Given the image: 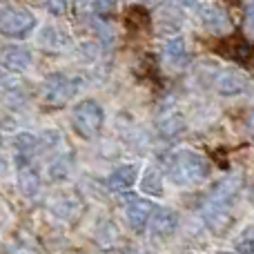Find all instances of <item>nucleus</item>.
Returning <instances> with one entry per match:
<instances>
[{"label": "nucleus", "mask_w": 254, "mask_h": 254, "mask_svg": "<svg viewBox=\"0 0 254 254\" xmlns=\"http://www.w3.org/2000/svg\"><path fill=\"white\" fill-rule=\"evenodd\" d=\"M210 176V163L203 154L192 152V149H181L172 163V181L185 185V183H198Z\"/></svg>", "instance_id": "nucleus-1"}, {"label": "nucleus", "mask_w": 254, "mask_h": 254, "mask_svg": "<svg viewBox=\"0 0 254 254\" xmlns=\"http://www.w3.org/2000/svg\"><path fill=\"white\" fill-rule=\"evenodd\" d=\"M71 119H74V129L83 138H96L98 131L103 129L105 112H103V107L96 101H85L80 105H76Z\"/></svg>", "instance_id": "nucleus-2"}, {"label": "nucleus", "mask_w": 254, "mask_h": 254, "mask_svg": "<svg viewBox=\"0 0 254 254\" xmlns=\"http://www.w3.org/2000/svg\"><path fill=\"white\" fill-rule=\"evenodd\" d=\"M36 27V16L27 9H2L0 11V34L9 38H25Z\"/></svg>", "instance_id": "nucleus-3"}, {"label": "nucleus", "mask_w": 254, "mask_h": 254, "mask_svg": "<svg viewBox=\"0 0 254 254\" xmlns=\"http://www.w3.org/2000/svg\"><path fill=\"white\" fill-rule=\"evenodd\" d=\"M196 16L210 34L225 36V34L232 31V20H230L228 11H225L219 2H212V0L198 2L196 4Z\"/></svg>", "instance_id": "nucleus-4"}, {"label": "nucleus", "mask_w": 254, "mask_h": 254, "mask_svg": "<svg viewBox=\"0 0 254 254\" xmlns=\"http://www.w3.org/2000/svg\"><path fill=\"white\" fill-rule=\"evenodd\" d=\"M80 89V78H69L63 74H54L47 78V103L52 105H65L67 101L76 96V92Z\"/></svg>", "instance_id": "nucleus-5"}, {"label": "nucleus", "mask_w": 254, "mask_h": 254, "mask_svg": "<svg viewBox=\"0 0 254 254\" xmlns=\"http://www.w3.org/2000/svg\"><path fill=\"white\" fill-rule=\"evenodd\" d=\"M241 188H243V176L228 174L212 185L207 201H210V205H228V203L241 192Z\"/></svg>", "instance_id": "nucleus-6"}, {"label": "nucleus", "mask_w": 254, "mask_h": 254, "mask_svg": "<svg viewBox=\"0 0 254 254\" xmlns=\"http://www.w3.org/2000/svg\"><path fill=\"white\" fill-rule=\"evenodd\" d=\"M248 87H250V78L241 69H223L214 78V89L221 96H239L248 92Z\"/></svg>", "instance_id": "nucleus-7"}, {"label": "nucleus", "mask_w": 254, "mask_h": 254, "mask_svg": "<svg viewBox=\"0 0 254 254\" xmlns=\"http://www.w3.org/2000/svg\"><path fill=\"white\" fill-rule=\"evenodd\" d=\"M179 228V214L172 207H158L152 216V237L156 241H165Z\"/></svg>", "instance_id": "nucleus-8"}, {"label": "nucleus", "mask_w": 254, "mask_h": 254, "mask_svg": "<svg viewBox=\"0 0 254 254\" xmlns=\"http://www.w3.org/2000/svg\"><path fill=\"white\" fill-rule=\"evenodd\" d=\"M152 210H154V203L143 196H127V201H125L127 221H129V225L136 232H140L145 228L147 219L152 216Z\"/></svg>", "instance_id": "nucleus-9"}, {"label": "nucleus", "mask_w": 254, "mask_h": 254, "mask_svg": "<svg viewBox=\"0 0 254 254\" xmlns=\"http://www.w3.org/2000/svg\"><path fill=\"white\" fill-rule=\"evenodd\" d=\"M34 56L22 45H7L0 49V65L7 67L9 71H25L31 65Z\"/></svg>", "instance_id": "nucleus-10"}, {"label": "nucleus", "mask_w": 254, "mask_h": 254, "mask_svg": "<svg viewBox=\"0 0 254 254\" xmlns=\"http://www.w3.org/2000/svg\"><path fill=\"white\" fill-rule=\"evenodd\" d=\"M136 179H138V167L136 165H121L119 170H114L110 174L107 185H110L112 192H125V190H129L131 185L136 183Z\"/></svg>", "instance_id": "nucleus-11"}, {"label": "nucleus", "mask_w": 254, "mask_h": 254, "mask_svg": "<svg viewBox=\"0 0 254 254\" xmlns=\"http://www.w3.org/2000/svg\"><path fill=\"white\" fill-rule=\"evenodd\" d=\"M165 61L170 63L172 67H185L190 63V52H188V45L181 36L172 38L170 43L165 45Z\"/></svg>", "instance_id": "nucleus-12"}, {"label": "nucleus", "mask_w": 254, "mask_h": 254, "mask_svg": "<svg viewBox=\"0 0 254 254\" xmlns=\"http://www.w3.org/2000/svg\"><path fill=\"white\" fill-rule=\"evenodd\" d=\"M185 119L183 114H179V112H167V114H163L161 119L156 121V129L161 131L163 136H176L181 134V131L185 129Z\"/></svg>", "instance_id": "nucleus-13"}, {"label": "nucleus", "mask_w": 254, "mask_h": 254, "mask_svg": "<svg viewBox=\"0 0 254 254\" xmlns=\"http://www.w3.org/2000/svg\"><path fill=\"white\" fill-rule=\"evenodd\" d=\"M52 210H54V214H58L61 219L74 221L76 216L80 214V203L76 201L74 196H63V198H56V201L52 203Z\"/></svg>", "instance_id": "nucleus-14"}, {"label": "nucleus", "mask_w": 254, "mask_h": 254, "mask_svg": "<svg viewBox=\"0 0 254 254\" xmlns=\"http://www.w3.org/2000/svg\"><path fill=\"white\" fill-rule=\"evenodd\" d=\"M205 221L214 232H221L223 228H228L232 216L230 212L225 210V205H207V212H205Z\"/></svg>", "instance_id": "nucleus-15"}, {"label": "nucleus", "mask_w": 254, "mask_h": 254, "mask_svg": "<svg viewBox=\"0 0 254 254\" xmlns=\"http://www.w3.org/2000/svg\"><path fill=\"white\" fill-rule=\"evenodd\" d=\"M18 188L25 196H36L40 190V176L36 174V170L31 167H22L20 174H18Z\"/></svg>", "instance_id": "nucleus-16"}, {"label": "nucleus", "mask_w": 254, "mask_h": 254, "mask_svg": "<svg viewBox=\"0 0 254 254\" xmlns=\"http://www.w3.org/2000/svg\"><path fill=\"white\" fill-rule=\"evenodd\" d=\"M140 190L147 194H154V196H161L163 194V176L158 170H147V174L143 176V181H140Z\"/></svg>", "instance_id": "nucleus-17"}, {"label": "nucleus", "mask_w": 254, "mask_h": 254, "mask_svg": "<svg viewBox=\"0 0 254 254\" xmlns=\"http://www.w3.org/2000/svg\"><path fill=\"white\" fill-rule=\"evenodd\" d=\"M69 167H71V158L67 156H58L54 163H49L47 172H49V179L52 181H63L69 176Z\"/></svg>", "instance_id": "nucleus-18"}, {"label": "nucleus", "mask_w": 254, "mask_h": 254, "mask_svg": "<svg viewBox=\"0 0 254 254\" xmlns=\"http://www.w3.org/2000/svg\"><path fill=\"white\" fill-rule=\"evenodd\" d=\"M13 145H16L18 152H31L34 147L40 145V138L36 134H31V131H20V134H16V138H13Z\"/></svg>", "instance_id": "nucleus-19"}, {"label": "nucleus", "mask_w": 254, "mask_h": 254, "mask_svg": "<svg viewBox=\"0 0 254 254\" xmlns=\"http://www.w3.org/2000/svg\"><path fill=\"white\" fill-rule=\"evenodd\" d=\"M40 43L49 45L52 49H61L63 45L67 43V38L58 34V29H45V34H43V38H40Z\"/></svg>", "instance_id": "nucleus-20"}, {"label": "nucleus", "mask_w": 254, "mask_h": 254, "mask_svg": "<svg viewBox=\"0 0 254 254\" xmlns=\"http://www.w3.org/2000/svg\"><path fill=\"white\" fill-rule=\"evenodd\" d=\"M116 2L119 0H94V11H96V16H110L116 9Z\"/></svg>", "instance_id": "nucleus-21"}, {"label": "nucleus", "mask_w": 254, "mask_h": 254, "mask_svg": "<svg viewBox=\"0 0 254 254\" xmlns=\"http://www.w3.org/2000/svg\"><path fill=\"white\" fill-rule=\"evenodd\" d=\"M47 9L52 16H63L67 11V0H47Z\"/></svg>", "instance_id": "nucleus-22"}, {"label": "nucleus", "mask_w": 254, "mask_h": 254, "mask_svg": "<svg viewBox=\"0 0 254 254\" xmlns=\"http://www.w3.org/2000/svg\"><path fill=\"white\" fill-rule=\"evenodd\" d=\"M237 250L241 254H254V237L241 239V241L237 243Z\"/></svg>", "instance_id": "nucleus-23"}, {"label": "nucleus", "mask_w": 254, "mask_h": 254, "mask_svg": "<svg viewBox=\"0 0 254 254\" xmlns=\"http://www.w3.org/2000/svg\"><path fill=\"white\" fill-rule=\"evenodd\" d=\"M18 85V80H13L9 74H4L2 69H0V92H4V89H13Z\"/></svg>", "instance_id": "nucleus-24"}, {"label": "nucleus", "mask_w": 254, "mask_h": 254, "mask_svg": "<svg viewBox=\"0 0 254 254\" xmlns=\"http://www.w3.org/2000/svg\"><path fill=\"white\" fill-rule=\"evenodd\" d=\"M250 127H252V131H254V116H252V121H250Z\"/></svg>", "instance_id": "nucleus-25"}, {"label": "nucleus", "mask_w": 254, "mask_h": 254, "mask_svg": "<svg viewBox=\"0 0 254 254\" xmlns=\"http://www.w3.org/2000/svg\"><path fill=\"white\" fill-rule=\"evenodd\" d=\"M183 2H185V4H192V2H194V0H183Z\"/></svg>", "instance_id": "nucleus-26"}, {"label": "nucleus", "mask_w": 254, "mask_h": 254, "mask_svg": "<svg viewBox=\"0 0 254 254\" xmlns=\"http://www.w3.org/2000/svg\"><path fill=\"white\" fill-rule=\"evenodd\" d=\"M219 254H232V252H219Z\"/></svg>", "instance_id": "nucleus-27"}, {"label": "nucleus", "mask_w": 254, "mask_h": 254, "mask_svg": "<svg viewBox=\"0 0 254 254\" xmlns=\"http://www.w3.org/2000/svg\"><path fill=\"white\" fill-rule=\"evenodd\" d=\"M147 2H156V0H147Z\"/></svg>", "instance_id": "nucleus-28"}, {"label": "nucleus", "mask_w": 254, "mask_h": 254, "mask_svg": "<svg viewBox=\"0 0 254 254\" xmlns=\"http://www.w3.org/2000/svg\"><path fill=\"white\" fill-rule=\"evenodd\" d=\"M0 143H2V140H0Z\"/></svg>", "instance_id": "nucleus-29"}]
</instances>
